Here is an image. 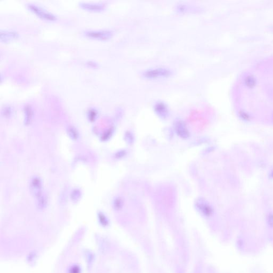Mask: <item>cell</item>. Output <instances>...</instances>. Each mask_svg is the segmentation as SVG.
Segmentation results:
<instances>
[{
  "mask_svg": "<svg viewBox=\"0 0 273 273\" xmlns=\"http://www.w3.org/2000/svg\"><path fill=\"white\" fill-rule=\"evenodd\" d=\"M114 207L115 209L118 210L120 208H121L123 205V201L120 198H117L116 200H114Z\"/></svg>",
  "mask_w": 273,
  "mask_h": 273,
  "instance_id": "obj_17",
  "label": "cell"
},
{
  "mask_svg": "<svg viewBox=\"0 0 273 273\" xmlns=\"http://www.w3.org/2000/svg\"><path fill=\"white\" fill-rule=\"evenodd\" d=\"M78 268H72V269L71 270V273H78L79 272V270H78Z\"/></svg>",
  "mask_w": 273,
  "mask_h": 273,
  "instance_id": "obj_22",
  "label": "cell"
},
{
  "mask_svg": "<svg viewBox=\"0 0 273 273\" xmlns=\"http://www.w3.org/2000/svg\"><path fill=\"white\" fill-rule=\"evenodd\" d=\"M80 194L81 193H80V191H78V189H76L71 194V198L73 200H78L80 198V195H81Z\"/></svg>",
  "mask_w": 273,
  "mask_h": 273,
  "instance_id": "obj_20",
  "label": "cell"
},
{
  "mask_svg": "<svg viewBox=\"0 0 273 273\" xmlns=\"http://www.w3.org/2000/svg\"><path fill=\"white\" fill-rule=\"evenodd\" d=\"M2 114L5 117H10L12 114V108L9 106H5L2 110Z\"/></svg>",
  "mask_w": 273,
  "mask_h": 273,
  "instance_id": "obj_15",
  "label": "cell"
},
{
  "mask_svg": "<svg viewBox=\"0 0 273 273\" xmlns=\"http://www.w3.org/2000/svg\"><path fill=\"white\" fill-rule=\"evenodd\" d=\"M244 84L249 88H253L256 86L257 79L253 75H248L244 79Z\"/></svg>",
  "mask_w": 273,
  "mask_h": 273,
  "instance_id": "obj_10",
  "label": "cell"
},
{
  "mask_svg": "<svg viewBox=\"0 0 273 273\" xmlns=\"http://www.w3.org/2000/svg\"><path fill=\"white\" fill-rule=\"evenodd\" d=\"M88 115L89 119L91 121H93L95 120V118L97 116V112L95 109H91L89 111Z\"/></svg>",
  "mask_w": 273,
  "mask_h": 273,
  "instance_id": "obj_18",
  "label": "cell"
},
{
  "mask_svg": "<svg viewBox=\"0 0 273 273\" xmlns=\"http://www.w3.org/2000/svg\"><path fill=\"white\" fill-rule=\"evenodd\" d=\"M88 65L90 66H93V67L97 66V64L95 63H93V61H89L88 63Z\"/></svg>",
  "mask_w": 273,
  "mask_h": 273,
  "instance_id": "obj_21",
  "label": "cell"
},
{
  "mask_svg": "<svg viewBox=\"0 0 273 273\" xmlns=\"http://www.w3.org/2000/svg\"><path fill=\"white\" fill-rule=\"evenodd\" d=\"M98 217H99V221H100V223H101V225H104V226L107 225L108 221H107L106 217L105 216L104 214H103L102 213H99L98 214Z\"/></svg>",
  "mask_w": 273,
  "mask_h": 273,
  "instance_id": "obj_19",
  "label": "cell"
},
{
  "mask_svg": "<svg viewBox=\"0 0 273 273\" xmlns=\"http://www.w3.org/2000/svg\"><path fill=\"white\" fill-rule=\"evenodd\" d=\"M197 206L200 211H201V212H203L206 216L212 214V209L211 206L203 200H201L198 201V202H197Z\"/></svg>",
  "mask_w": 273,
  "mask_h": 273,
  "instance_id": "obj_9",
  "label": "cell"
},
{
  "mask_svg": "<svg viewBox=\"0 0 273 273\" xmlns=\"http://www.w3.org/2000/svg\"><path fill=\"white\" fill-rule=\"evenodd\" d=\"M30 189L31 193L34 197L38 198L42 194V182L38 177H33L30 181Z\"/></svg>",
  "mask_w": 273,
  "mask_h": 273,
  "instance_id": "obj_3",
  "label": "cell"
},
{
  "mask_svg": "<svg viewBox=\"0 0 273 273\" xmlns=\"http://www.w3.org/2000/svg\"><path fill=\"white\" fill-rule=\"evenodd\" d=\"M266 223L268 226L273 229V212H269L266 216Z\"/></svg>",
  "mask_w": 273,
  "mask_h": 273,
  "instance_id": "obj_14",
  "label": "cell"
},
{
  "mask_svg": "<svg viewBox=\"0 0 273 273\" xmlns=\"http://www.w3.org/2000/svg\"><path fill=\"white\" fill-rule=\"evenodd\" d=\"M27 7L30 10L43 19L49 20H55L57 19V17L52 13L49 12L46 10L41 8L40 6H38L36 5L30 3L27 4Z\"/></svg>",
  "mask_w": 273,
  "mask_h": 273,
  "instance_id": "obj_2",
  "label": "cell"
},
{
  "mask_svg": "<svg viewBox=\"0 0 273 273\" xmlns=\"http://www.w3.org/2000/svg\"><path fill=\"white\" fill-rule=\"evenodd\" d=\"M80 5L83 8L89 10H102L105 8V4L103 3H93L82 2L80 3Z\"/></svg>",
  "mask_w": 273,
  "mask_h": 273,
  "instance_id": "obj_8",
  "label": "cell"
},
{
  "mask_svg": "<svg viewBox=\"0 0 273 273\" xmlns=\"http://www.w3.org/2000/svg\"><path fill=\"white\" fill-rule=\"evenodd\" d=\"M68 133L70 137L73 139H77L78 137V133L74 127L70 126L68 129Z\"/></svg>",
  "mask_w": 273,
  "mask_h": 273,
  "instance_id": "obj_13",
  "label": "cell"
},
{
  "mask_svg": "<svg viewBox=\"0 0 273 273\" xmlns=\"http://www.w3.org/2000/svg\"><path fill=\"white\" fill-rule=\"evenodd\" d=\"M239 118H241L242 120L244 121H249L250 120V116L248 113H246V111H239L238 113Z\"/></svg>",
  "mask_w": 273,
  "mask_h": 273,
  "instance_id": "obj_16",
  "label": "cell"
},
{
  "mask_svg": "<svg viewBox=\"0 0 273 273\" xmlns=\"http://www.w3.org/2000/svg\"><path fill=\"white\" fill-rule=\"evenodd\" d=\"M175 130L177 135L183 139H187L189 137V131L184 122L179 121L175 124Z\"/></svg>",
  "mask_w": 273,
  "mask_h": 273,
  "instance_id": "obj_5",
  "label": "cell"
},
{
  "mask_svg": "<svg viewBox=\"0 0 273 273\" xmlns=\"http://www.w3.org/2000/svg\"><path fill=\"white\" fill-rule=\"evenodd\" d=\"M48 203V200L46 195L42 194L41 195L36 198V206L38 209L43 210L46 208Z\"/></svg>",
  "mask_w": 273,
  "mask_h": 273,
  "instance_id": "obj_11",
  "label": "cell"
},
{
  "mask_svg": "<svg viewBox=\"0 0 273 273\" xmlns=\"http://www.w3.org/2000/svg\"><path fill=\"white\" fill-rule=\"evenodd\" d=\"M155 110L158 115L162 118H166L169 113L168 107L164 103L159 102L155 106Z\"/></svg>",
  "mask_w": 273,
  "mask_h": 273,
  "instance_id": "obj_7",
  "label": "cell"
},
{
  "mask_svg": "<svg viewBox=\"0 0 273 273\" xmlns=\"http://www.w3.org/2000/svg\"><path fill=\"white\" fill-rule=\"evenodd\" d=\"M171 73L170 70L166 68H155L146 71L143 74V75L148 78H158L169 76Z\"/></svg>",
  "mask_w": 273,
  "mask_h": 273,
  "instance_id": "obj_1",
  "label": "cell"
},
{
  "mask_svg": "<svg viewBox=\"0 0 273 273\" xmlns=\"http://www.w3.org/2000/svg\"><path fill=\"white\" fill-rule=\"evenodd\" d=\"M269 177L273 179V169L271 170V171L270 172V174H269Z\"/></svg>",
  "mask_w": 273,
  "mask_h": 273,
  "instance_id": "obj_23",
  "label": "cell"
},
{
  "mask_svg": "<svg viewBox=\"0 0 273 273\" xmlns=\"http://www.w3.org/2000/svg\"><path fill=\"white\" fill-rule=\"evenodd\" d=\"M84 34L89 38H95L100 40H106L111 38L113 33L109 30L88 31L84 32Z\"/></svg>",
  "mask_w": 273,
  "mask_h": 273,
  "instance_id": "obj_4",
  "label": "cell"
},
{
  "mask_svg": "<svg viewBox=\"0 0 273 273\" xmlns=\"http://www.w3.org/2000/svg\"><path fill=\"white\" fill-rule=\"evenodd\" d=\"M25 112V123L26 124H29L31 122L33 118V110L30 105H27L24 108Z\"/></svg>",
  "mask_w": 273,
  "mask_h": 273,
  "instance_id": "obj_12",
  "label": "cell"
},
{
  "mask_svg": "<svg viewBox=\"0 0 273 273\" xmlns=\"http://www.w3.org/2000/svg\"><path fill=\"white\" fill-rule=\"evenodd\" d=\"M18 36V33L14 31L1 30L0 32V38L2 42H6L13 40Z\"/></svg>",
  "mask_w": 273,
  "mask_h": 273,
  "instance_id": "obj_6",
  "label": "cell"
}]
</instances>
